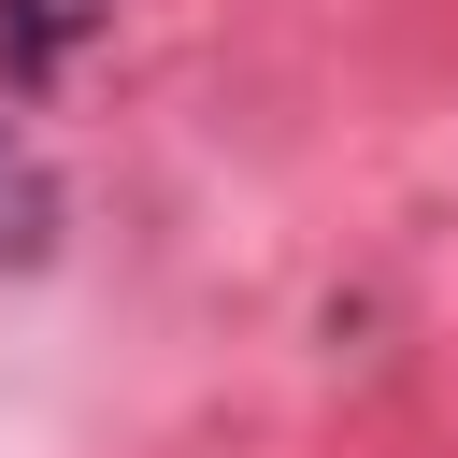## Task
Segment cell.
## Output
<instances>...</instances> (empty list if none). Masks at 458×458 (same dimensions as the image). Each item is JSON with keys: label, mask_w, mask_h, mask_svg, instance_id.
I'll return each mask as SVG.
<instances>
[{"label": "cell", "mask_w": 458, "mask_h": 458, "mask_svg": "<svg viewBox=\"0 0 458 458\" xmlns=\"http://www.w3.org/2000/svg\"><path fill=\"white\" fill-rule=\"evenodd\" d=\"M72 29H86V0H14V43H29V57H57Z\"/></svg>", "instance_id": "cell-1"}]
</instances>
